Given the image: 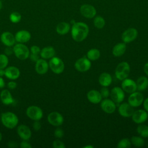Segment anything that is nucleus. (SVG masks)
Segmentation results:
<instances>
[{"mask_svg":"<svg viewBox=\"0 0 148 148\" xmlns=\"http://www.w3.org/2000/svg\"><path fill=\"white\" fill-rule=\"evenodd\" d=\"M143 71L146 75L148 76V62L146 63L143 66Z\"/></svg>","mask_w":148,"mask_h":148,"instance_id":"46","label":"nucleus"},{"mask_svg":"<svg viewBox=\"0 0 148 148\" xmlns=\"http://www.w3.org/2000/svg\"><path fill=\"white\" fill-rule=\"evenodd\" d=\"M55 53V50L53 47L47 46L40 50V56L43 59H50L54 56Z\"/></svg>","mask_w":148,"mask_h":148,"instance_id":"26","label":"nucleus"},{"mask_svg":"<svg viewBox=\"0 0 148 148\" xmlns=\"http://www.w3.org/2000/svg\"><path fill=\"white\" fill-rule=\"evenodd\" d=\"M5 75V70L3 69H0V77H2Z\"/></svg>","mask_w":148,"mask_h":148,"instance_id":"48","label":"nucleus"},{"mask_svg":"<svg viewBox=\"0 0 148 148\" xmlns=\"http://www.w3.org/2000/svg\"><path fill=\"white\" fill-rule=\"evenodd\" d=\"M8 87L10 88V89H14L16 88L17 87V83L14 82H13V81H11L10 82H9L8 83Z\"/></svg>","mask_w":148,"mask_h":148,"instance_id":"43","label":"nucleus"},{"mask_svg":"<svg viewBox=\"0 0 148 148\" xmlns=\"http://www.w3.org/2000/svg\"><path fill=\"white\" fill-rule=\"evenodd\" d=\"M5 86V81L2 77H0V88H3Z\"/></svg>","mask_w":148,"mask_h":148,"instance_id":"47","label":"nucleus"},{"mask_svg":"<svg viewBox=\"0 0 148 148\" xmlns=\"http://www.w3.org/2000/svg\"><path fill=\"white\" fill-rule=\"evenodd\" d=\"M118 111L120 116L123 117L127 118L132 116L134 112V107L130 105L128 103L124 102L119 105Z\"/></svg>","mask_w":148,"mask_h":148,"instance_id":"16","label":"nucleus"},{"mask_svg":"<svg viewBox=\"0 0 148 148\" xmlns=\"http://www.w3.org/2000/svg\"><path fill=\"white\" fill-rule=\"evenodd\" d=\"M87 98L89 102L93 104H97L101 102L102 97L100 92L96 90H91L87 94Z\"/></svg>","mask_w":148,"mask_h":148,"instance_id":"20","label":"nucleus"},{"mask_svg":"<svg viewBox=\"0 0 148 148\" xmlns=\"http://www.w3.org/2000/svg\"><path fill=\"white\" fill-rule=\"evenodd\" d=\"M142 103L143 105L144 109L148 113V97L143 100Z\"/></svg>","mask_w":148,"mask_h":148,"instance_id":"45","label":"nucleus"},{"mask_svg":"<svg viewBox=\"0 0 148 148\" xmlns=\"http://www.w3.org/2000/svg\"><path fill=\"white\" fill-rule=\"evenodd\" d=\"M29 58L32 61L36 62L39 59V54H37L31 53L29 55Z\"/></svg>","mask_w":148,"mask_h":148,"instance_id":"42","label":"nucleus"},{"mask_svg":"<svg viewBox=\"0 0 148 148\" xmlns=\"http://www.w3.org/2000/svg\"><path fill=\"white\" fill-rule=\"evenodd\" d=\"M53 147L54 148H65V145L61 140L56 139L53 142Z\"/></svg>","mask_w":148,"mask_h":148,"instance_id":"37","label":"nucleus"},{"mask_svg":"<svg viewBox=\"0 0 148 148\" xmlns=\"http://www.w3.org/2000/svg\"><path fill=\"white\" fill-rule=\"evenodd\" d=\"M131 146V140L128 138H123L117 143V147L119 148H128Z\"/></svg>","mask_w":148,"mask_h":148,"instance_id":"33","label":"nucleus"},{"mask_svg":"<svg viewBox=\"0 0 148 148\" xmlns=\"http://www.w3.org/2000/svg\"><path fill=\"white\" fill-rule=\"evenodd\" d=\"M130 140L131 144L135 147H142L145 145V140L140 136H133L131 137Z\"/></svg>","mask_w":148,"mask_h":148,"instance_id":"31","label":"nucleus"},{"mask_svg":"<svg viewBox=\"0 0 148 148\" xmlns=\"http://www.w3.org/2000/svg\"><path fill=\"white\" fill-rule=\"evenodd\" d=\"M110 96L111 99L116 103H120L124 101L125 93L121 87H114L111 90L110 92Z\"/></svg>","mask_w":148,"mask_h":148,"instance_id":"9","label":"nucleus"},{"mask_svg":"<svg viewBox=\"0 0 148 148\" xmlns=\"http://www.w3.org/2000/svg\"><path fill=\"white\" fill-rule=\"evenodd\" d=\"M9 62V60L6 54H0V69H5Z\"/></svg>","mask_w":148,"mask_h":148,"instance_id":"35","label":"nucleus"},{"mask_svg":"<svg viewBox=\"0 0 148 148\" xmlns=\"http://www.w3.org/2000/svg\"><path fill=\"white\" fill-rule=\"evenodd\" d=\"M1 40L6 46H12L15 43V37L10 32H4L1 34Z\"/></svg>","mask_w":148,"mask_h":148,"instance_id":"18","label":"nucleus"},{"mask_svg":"<svg viewBox=\"0 0 148 148\" xmlns=\"http://www.w3.org/2000/svg\"><path fill=\"white\" fill-rule=\"evenodd\" d=\"M136 84L138 91H144L148 87V79L146 76H141L137 79Z\"/></svg>","mask_w":148,"mask_h":148,"instance_id":"28","label":"nucleus"},{"mask_svg":"<svg viewBox=\"0 0 148 148\" xmlns=\"http://www.w3.org/2000/svg\"><path fill=\"white\" fill-rule=\"evenodd\" d=\"M98 82L102 87H108L112 82V76L108 72H103L98 77Z\"/></svg>","mask_w":148,"mask_h":148,"instance_id":"23","label":"nucleus"},{"mask_svg":"<svg viewBox=\"0 0 148 148\" xmlns=\"http://www.w3.org/2000/svg\"><path fill=\"white\" fill-rule=\"evenodd\" d=\"M20 147L21 148H31L32 147L30 143H28V142H27V140H23V141L21 142Z\"/></svg>","mask_w":148,"mask_h":148,"instance_id":"41","label":"nucleus"},{"mask_svg":"<svg viewBox=\"0 0 148 148\" xmlns=\"http://www.w3.org/2000/svg\"><path fill=\"white\" fill-rule=\"evenodd\" d=\"M81 14L87 18H92L97 14L95 8L90 4H83L80 8Z\"/></svg>","mask_w":148,"mask_h":148,"instance_id":"11","label":"nucleus"},{"mask_svg":"<svg viewBox=\"0 0 148 148\" xmlns=\"http://www.w3.org/2000/svg\"><path fill=\"white\" fill-rule=\"evenodd\" d=\"M47 120L51 125L58 127L62 124L64 122V117L60 113L57 112H52L47 116Z\"/></svg>","mask_w":148,"mask_h":148,"instance_id":"12","label":"nucleus"},{"mask_svg":"<svg viewBox=\"0 0 148 148\" xmlns=\"http://www.w3.org/2000/svg\"><path fill=\"white\" fill-rule=\"evenodd\" d=\"M1 121L4 126L8 128L12 129L17 126L18 123V119L14 113L7 112L2 114Z\"/></svg>","mask_w":148,"mask_h":148,"instance_id":"2","label":"nucleus"},{"mask_svg":"<svg viewBox=\"0 0 148 148\" xmlns=\"http://www.w3.org/2000/svg\"><path fill=\"white\" fill-rule=\"evenodd\" d=\"M99 92L102 97L103 98H107L110 95V91L108 87H102Z\"/></svg>","mask_w":148,"mask_h":148,"instance_id":"36","label":"nucleus"},{"mask_svg":"<svg viewBox=\"0 0 148 148\" xmlns=\"http://www.w3.org/2000/svg\"><path fill=\"white\" fill-rule=\"evenodd\" d=\"M71 29L70 24L66 22H61L56 26V32L61 35H65L69 32Z\"/></svg>","mask_w":148,"mask_h":148,"instance_id":"27","label":"nucleus"},{"mask_svg":"<svg viewBox=\"0 0 148 148\" xmlns=\"http://www.w3.org/2000/svg\"><path fill=\"white\" fill-rule=\"evenodd\" d=\"M40 49L39 47H38V46H36V45H34V46H32L31 47V49H30V51L31 52V53H33V54H39L40 53Z\"/></svg>","mask_w":148,"mask_h":148,"instance_id":"39","label":"nucleus"},{"mask_svg":"<svg viewBox=\"0 0 148 148\" xmlns=\"http://www.w3.org/2000/svg\"><path fill=\"white\" fill-rule=\"evenodd\" d=\"M101 56L100 51L97 49H91L87 53V58L92 61H96Z\"/></svg>","mask_w":148,"mask_h":148,"instance_id":"29","label":"nucleus"},{"mask_svg":"<svg viewBox=\"0 0 148 148\" xmlns=\"http://www.w3.org/2000/svg\"><path fill=\"white\" fill-rule=\"evenodd\" d=\"M21 19V15L17 12H13L9 16V20L13 23H18Z\"/></svg>","mask_w":148,"mask_h":148,"instance_id":"34","label":"nucleus"},{"mask_svg":"<svg viewBox=\"0 0 148 148\" xmlns=\"http://www.w3.org/2000/svg\"><path fill=\"white\" fill-rule=\"evenodd\" d=\"M13 49V53L17 58L21 60H25L29 56V50L23 43H18L16 45Z\"/></svg>","mask_w":148,"mask_h":148,"instance_id":"4","label":"nucleus"},{"mask_svg":"<svg viewBox=\"0 0 148 148\" xmlns=\"http://www.w3.org/2000/svg\"><path fill=\"white\" fill-rule=\"evenodd\" d=\"M130 72V66L127 62H121L119 63L115 69L116 77L122 81L128 77Z\"/></svg>","mask_w":148,"mask_h":148,"instance_id":"3","label":"nucleus"},{"mask_svg":"<svg viewBox=\"0 0 148 148\" xmlns=\"http://www.w3.org/2000/svg\"><path fill=\"white\" fill-rule=\"evenodd\" d=\"M89 33L88 26L83 22H75L71 28L72 39L77 42H82L88 36Z\"/></svg>","mask_w":148,"mask_h":148,"instance_id":"1","label":"nucleus"},{"mask_svg":"<svg viewBox=\"0 0 148 148\" xmlns=\"http://www.w3.org/2000/svg\"><path fill=\"white\" fill-rule=\"evenodd\" d=\"M101 108L104 112L111 114L116 110V105L113 101L107 98L101 101Z\"/></svg>","mask_w":148,"mask_h":148,"instance_id":"15","label":"nucleus"},{"mask_svg":"<svg viewBox=\"0 0 148 148\" xmlns=\"http://www.w3.org/2000/svg\"><path fill=\"white\" fill-rule=\"evenodd\" d=\"M75 69L81 72H84L88 71L91 66V61L85 56L77 60L75 63Z\"/></svg>","mask_w":148,"mask_h":148,"instance_id":"6","label":"nucleus"},{"mask_svg":"<svg viewBox=\"0 0 148 148\" xmlns=\"http://www.w3.org/2000/svg\"><path fill=\"white\" fill-rule=\"evenodd\" d=\"M49 66L51 70L56 74L61 73L64 71L65 68L63 61L61 58L54 56L50 58L49 62Z\"/></svg>","mask_w":148,"mask_h":148,"instance_id":"5","label":"nucleus"},{"mask_svg":"<svg viewBox=\"0 0 148 148\" xmlns=\"http://www.w3.org/2000/svg\"><path fill=\"white\" fill-rule=\"evenodd\" d=\"M13 52V49H12L10 46H7V47L5 49V53L6 56H10Z\"/></svg>","mask_w":148,"mask_h":148,"instance_id":"44","label":"nucleus"},{"mask_svg":"<svg viewBox=\"0 0 148 148\" xmlns=\"http://www.w3.org/2000/svg\"><path fill=\"white\" fill-rule=\"evenodd\" d=\"M14 37L16 41L20 43H24L30 40L31 35L30 32L27 30H20L16 32Z\"/></svg>","mask_w":148,"mask_h":148,"instance_id":"21","label":"nucleus"},{"mask_svg":"<svg viewBox=\"0 0 148 148\" xmlns=\"http://www.w3.org/2000/svg\"><path fill=\"white\" fill-rule=\"evenodd\" d=\"M26 114L33 120H39L43 117V111L39 107L32 105L27 109Z\"/></svg>","mask_w":148,"mask_h":148,"instance_id":"7","label":"nucleus"},{"mask_svg":"<svg viewBox=\"0 0 148 148\" xmlns=\"http://www.w3.org/2000/svg\"><path fill=\"white\" fill-rule=\"evenodd\" d=\"M1 1H2V0H1Z\"/></svg>","mask_w":148,"mask_h":148,"instance_id":"53","label":"nucleus"},{"mask_svg":"<svg viewBox=\"0 0 148 148\" xmlns=\"http://www.w3.org/2000/svg\"><path fill=\"white\" fill-rule=\"evenodd\" d=\"M93 24L95 28L97 29H102L105 25V19L101 16H97L94 17Z\"/></svg>","mask_w":148,"mask_h":148,"instance_id":"30","label":"nucleus"},{"mask_svg":"<svg viewBox=\"0 0 148 148\" xmlns=\"http://www.w3.org/2000/svg\"><path fill=\"white\" fill-rule=\"evenodd\" d=\"M136 131L138 134L142 138H148V126L140 124L137 127Z\"/></svg>","mask_w":148,"mask_h":148,"instance_id":"32","label":"nucleus"},{"mask_svg":"<svg viewBox=\"0 0 148 148\" xmlns=\"http://www.w3.org/2000/svg\"><path fill=\"white\" fill-rule=\"evenodd\" d=\"M84 148H93V146H91V145H87V146H85L83 147Z\"/></svg>","mask_w":148,"mask_h":148,"instance_id":"49","label":"nucleus"},{"mask_svg":"<svg viewBox=\"0 0 148 148\" xmlns=\"http://www.w3.org/2000/svg\"><path fill=\"white\" fill-rule=\"evenodd\" d=\"M131 117L134 123L136 124H142L147 120L148 113L145 109H138L135 111L134 110Z\"/></svg>","mask_w":148,"mask_h":148,"instance_id":"14","label":"nucleus"},{"mask_svg":"<svg viewBox=\"0 0 148 148\" xmlns=\"http://www.w3.org/2000/svg\"><path fill=\"white\" fill-rule=\"evenodd\" d=\"M33 128L35 131H39L41 128V124L39 120H35L33 124Z\"/></svg>","mask_w":148,"mask_h":148,"instance_id":"40","label":"nucleus"},{"mask_svg":"<svg viewBox=\"0 0 148 148\" xmlns=\"http://www.w3.org/2000/svg\"><path fill=\"white\" fill-rule=\"evenodd\" d=\"M0 98L2 102L4 105H10L13 103V98L10 91L8 90H3L1 91Z\"/></svg>","mask_w":148,"mask_h":148,"instance_id":"25","label":"nucleus"},{"mask_svg":"<svg viewBox=\"0 0 148 148\" xmlns=\"http://www.w3.org/2000/svg\"><path fill=\"white\" fill-rule=\"evenodd\" d=\"M121 87L124 92L128 94H131L136 91L137 90L136 82L128 78H126L122 80Z\"/></svg>","mask_w":148,"mask_h":148,"instance_id":"13","label":"nucleus"},{"mask_svg":"<svg viewBox=\"0 0 148 148\" xmlns=\"http://www.w3.org/2000/svg\"><path fill=\"white\" fill-rule=\"evenodd\" d=\"M127 49L126 45L124 42L116 44L112 49V54L114 57H119L122 56L125 52Z\"/></svg>","mask_w":148,"mask_h":148,"instance_id":"24","label":"nucleus"},{"mask_svg":"<svg viewBox=\"0 0 148 148\" xmlns=\"http://www.w3.org/2000/svg\"><path fill=\"white\" fill-rule=\"evenodd\" d=\"M2 8V3L1 2V1L0 0V10Z\"/></svg>","mask_w":148,"mask_h":148,"instance_id":"50","label":"nucleus"},{"mask_svg":"<svg viewBox=\"0 0 148 148\" xmlns=\"http://www.w3.org/2000/svg\"><path fill=\"white\" fill-rule=\"evenodd\" d=\"M54 136H55L56 138L60 139V138H61L64 136V133L63 130H62L61 128H57L56 129V130L54 131Z\"/></svg>","mask_w":148,"mask_h":148,"instance_id":"38","label":"nucleus"},{"mask_svg":"<svg viewBox=\"0 0 148 148\" xmlns=\"http://www.w3.org/2000/svg\"><path fill=\"white\" fill-rule=\"evenodd\" d=\"M49 64L45 59L39 58L35 64V71L39 75L45 74L49 69Z\"/></svg>","mask_w":148,"mask_h":148,"instance_id":"17","label":"nucleus"},{"mask_svg":"<svg viewBox=\"0 0 148 148\" xmlns=\"http://www.w3.org/2000/svg\"><path fill=\"white\" fill-rule=\"evenodd\" d=\"M138 32L135 28H129L125 30L121 35V39L125 43H129L135 40L138 36Z\"/></svg>","mask_w":148,"mask_h":148,"instance_id":"10","label":"nucleus"},{"mask_svg":"<svg viewBox=\"0 0 148 148\" xmlns=\"http://www.w3.org/2000/svg\"><path fill=\"white\" fill-rule=\"evenodd\" d=\"M20 70L16 66H11L5 70V76L11 80L17 79L20 76Z\"/></svg>","mask_w":148,"mask_h":148,"instance_id":"22","label":"nucleus"},{"mask_svg":"<svg viewBox=\"0 0 148 148\" xmlns=\"http://www.w3.org/2000/svg\"><path fill=\"white\" fill-rule=\"evenodd\" d=\"M17 131L18 135L23 140H28L31 136V131L30 128L25 125H20L17 128Z\"/></svg>","mask_w":148,"mask_h":148,"instance_id":"19","label":"nucleus"},{"mask_svg":"<svg viewBox=\"0 0 148 148\" xmlns=\"http://www.w3.org/2000/svg\"><path fill=\"white\" fill-rule=\"evenodd\" d=\"M147 146L148 147V142H147Z\"/></svg>","mask_w":148,"mask_h":148,"instance_id":"52","label":"nucleus"},{"mask_svg":"<svg viewBox=\"0 0 148 148\" xmlns=\"http://www.w3.org/2000/svg\"><path fill=\"white\" fill-rule=\"evenodd\" d=\"M144 100L143 94L139 91H135L130 94L128 98V103L134 108L140 106Z\"/></svg>","mask_w":148,"mask_h":148,"instance_id":"8","label":"nucleus"},{"mask_svg":"<svg viewBox=\"0 0 148 148\" xmlns=\"http://www.w3.org/2000/svg\"><path fill=\"white\" fill-rule=\"evenodd\" d=\"M2 134H1V132H0V142H1V140H2Z\"/></svg>","mask_w":148,"mask_h":148,"instance_id":"51","label":"nucleus"}]
</instances>
